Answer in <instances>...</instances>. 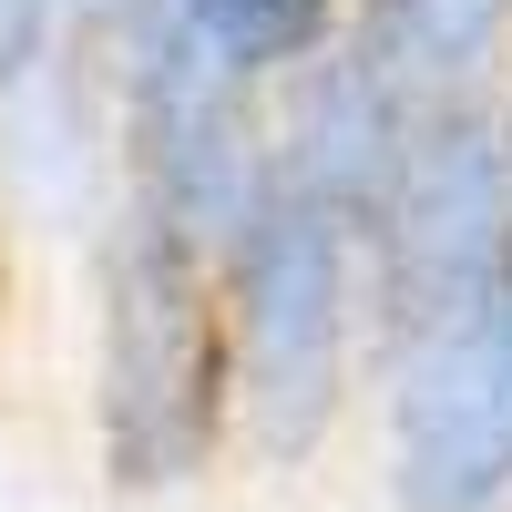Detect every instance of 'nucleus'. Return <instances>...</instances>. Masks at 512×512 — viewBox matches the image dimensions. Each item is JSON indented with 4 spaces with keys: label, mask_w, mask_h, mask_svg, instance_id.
I'll return each mask as SVG.
<instances>
[{
    "label": "nucleus",
    "mask_w": 512,
    "mask_h": 512,
    "mask_svg": "<svg viewBox=\"0 0 512 512\" xmlns=\"http://www.w3.org/2000/svg\"><path fill=\"white\" fill-rule=\"evenodd\" d=\"M82 451L123 512H185L236 472L216 256L134 195L82 246Z\"/></svg>",
    "instance_id": "f257e3e1"
},
{
    "label": "nucleus",
    "mask_w": 512,
    "mask_h": 512,
    "mask_svg": "<svg viewBox=\"0 0 512 512\" xmlns=\"http://www.w3.org/2000/svg\"><path fill=\"white\" fill-rule=\"evenodd\" d=\"M226 369H236V472L308 482L369 410V287L359 226L308 185L267 175L246 226L216 246Z\"/></svg>",
    "instance_id": "f03ea898"
},
{
    "label": "nucleus",
    "mask_w": 512,
    "mask_h": 512,
    "mask_svg": "<svg viewBox=\"0 0 512 512\" xmlns=\"http://www.w3.org/2000/svg\"><path fill=\"white\" fill-rule=\"evenodd\" d=\"M512 277V113L492 93H441L410 113L390 195L359 236L369 359L420 328L472 318Z\"/></svg>",
    "instance_id": "7ed1b4c3"
},
{
    "label": "nucleus",
    "mask_w": 512,
    "mask_h": 512,
    "mask_svg": "<svg viewBox=\"0 0 512 512\" xmlns=\"http://www.w3.org/2000/svg\"><path fill=\"white\" fill-rule=\"evenodd\" d=\"M103 41V82H113V154H123V195L154 205L164 226H185L216 256L246 205L267 195L277 144H267V93L236 82L226 62H205L195 41L164 21V0H113L93 11Z\"/></svg>",
    "instance_id": "20e7f679"
},
{
    "label": "nucleus",
    "mask_w": 512,
    "mask_h": 512,
    "mask_svg": "<svg viewBox=\"0 0 512 512\" xmlns=\"http://www.w3.org/2000/svg\"><path fill=\"white\" fill-rule=\"evenodd\" d=\"M369 451L390 512H512V277L369 359Z\"/></svg>",
    "instance_id": "39448f33"
},
{
    "label": "nucleus",
    "mask_w": 512,
    "mask_h": 512,
    "mask_svg": "<svg viewBox=\"0 0 512 512\" xmlns=\"http://www.w3.org/2000/svg\"><path fill=\"white\" fill-rule=\"evenodd\" d=\"M410 113H420V93L369 52L359 31H338L318 62H297L277 93H267L277 175L308 185L318 205H338V216L369 236L379 195H390V164H400V144H410Z\"/></svg>",
    "instance_id": "423d86ee"
},
{
    "label": "nucleus",
    "mask_w": 512,
    "mask_h": 512,
    "mask_svg": "<svg viewBox=\"0 0 512 512\" xmlns=\"http://www.w3.org/2000/svg\"><path fill=\"white\" fill-rule=\"evenodd\" d=\"M349 31L420 103H441V93H492V62L512 52V0H379Z\"/></svg>",
    "instance_id": "0eeeda50"
},
{
    "label": "nucleus",
    "mask_w": 512,
    "mask_h": 512,
    "mask_svg": "<svg viewBox=\"0 0 512 512\" xmlns=\"http://www.w3.org/2000/svg\"><path fill=\"white\" fill-rule=\"evenodd\" d=\"M164 21H175L205 62H226L236 82L277 93L297 62H318L328 41L349 31V0H164Z\"/></svg>",
    "instance_id": "6e6552de"
},
{
    "label": "nucleus",
    "mask_w": 512,
    "mask_h": 512,
    "mask_svg": "<svg viewBox=\"0 0 512 512\" xmlns=\"http://www.w3.org/2000/svg\"><path fill=\"white\" fill-rule=\"evenodd\" d=\"M72 31V0H0V103L41 72V52Z\"/></svg>",
    "instance_id": "1a4fd4ad"
},
{
    "label": "nucleus",
    "mask_w": 512,
    "mask_h": 512,
    "mask_svg": "<svg viewBox=\"0 0 512 512\" xmlns=\"http://www.w3.org/2000/svg\"><path fill=\"white\" fill-rule=\"evenodd\" d=\"M93 11H113V0H72V21H93Z\"/></svg>",
    "instance_id": "9d476101"
},
{
    "label": "nucleus",
    "mask_w": 512,
    "mask_h": 512,
    "mask_svg": "<svg viewBox=\"0 0 512 512\" xmlns=\"http://www.w3.org/2000/svg\"><path fill=\"white\" fill-rule=\"evenodd\" d=\"M502 113H512V93H502Z\"/></svg>",
    "instance_id": "9b49d317"
}]
</instances>
